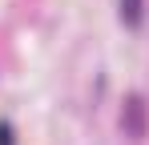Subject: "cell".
I'll use <instances>...</instances> for the list:
<instances>
[{
    "mask_svg": "<svg viewBox=\"0 0 149 145\" xmlns=\"http://www.w3.org/2000/svg\"><path fill=\"white\" fill-rule=\"evenodd\" d=\"M117 16L125 28H141L145 24V0H117Z\"/></svg>",
    "mask_w": 149,
    "mask_h": 145,
    "instance_id": "1",
    "label": "cell"
},
{
    "mask_svg": "<svg viewBox=\"0 0 149 145\" xmlns=\"http://www.w3.org/2000/svg\"><path fill=\"white\" fill-rule=\"evenodd\" d=\"M129 133H141V101H129Z\"/></svg>",
    "mask_w": 149,
    "mask_h": 145,
    "instance_id": "2",
    "label": "cell"
},
{
    "mask_svg": "<svg viewBox=\"0 0 149 145\" xmlns=\"http://www.w3.org/2000/svg\"><path fill=\"white\" fill-rule=\"evenodd\" d=\"M0 145H16V133H12L8 121H0Z\"/></svg>",
    "mask_w": 149,
    "mask_h": 145,
    "instance_id": "3",
    "label": "cell"
}]
</instances>
